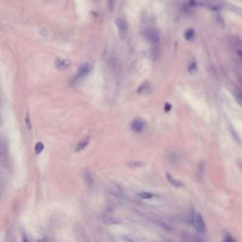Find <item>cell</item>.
I'll use <instances>...</instances> for the list:
<instances>
[{
  "label": "cell",
  "mask_w": 242,
  "mask_h": 242,
  "mask_svg": "<svg viewBox=\"0 0 242 242\" xmlns=\"http://www.w3.org/2000/svg\"><path fill=\"white\" fill-rule=\"evenodd\" d=\"M192 223L193 226L195 228V230L200 233V234H203L206 231V225L205 222L203 220L202 216L200 213H195L192 217Z\"/></svg>",
  "instance_id": "6da1fadb"
},
{
  "label": "cell",
  "mask_w": 242,
  "mask_h": 242,
  "mask_svg": "<svg viewBox=\"0 0 242 242\" xmlns=\"http://www.w3.org/2000/svg\"><path fill=\"white\" fill-rule=\"evenodd\" d=\"M144 128H145V120L140 117L135 118L131 124V129L135 133H141L143 132Z\"/></svg>",
  "instance_id": "7a4b0ae2"
},
{
  "label": "cell",
  "mask_w": 242,
  "mask_h": 242,
  "mask_svg": "<svg viewBox=\"0 0 242 242\" xmlns=\"http://www.w3.org/2000/svg\"><path fill=\"white\" fill-rule=\"evenodd\" d=\"M92 71V65L90 63H83L81 64L80 67H79V70H78V73H77V78L79 79H81V78H84L86 77L90 72Z\"/></svg>",
  "instance_id": "3957f363"
},
{
  "label": "cell",
  "mask_w": 242,
  "mask_h": 242,
  "mask_svg": "<svg viewBox=\"0 0 242 242\" xmlns=\"http://www.w3.org/2000/svg\"><path fill=\"white\" fill-rule=\"evenodd\" d=\"M137 93H138L139 95H142V96L150 95L151 93H152V86H151V84L149 81L143 82V83L138 87Z\"/></svg>",
  "instance_id": "277c9868"
},
{
  "label": "cell",
  "mask_w": 242,
  "mask_h": 242,
  "mask_svg": "<svg viewBox=\"0 0 242 242\" xmlns=\"http://www.w3.org/2000/svg\"><path fill=\"white\" fill-rule=\"evenodd\" d=\"M70 65H71V62L65 59H59L55 63V66L59 70H66L67 68L70 67Z\"/></svg>",
  "instance_id": "5b68a950"
},
{
  "label": "cell",
  "mask_w": 242,
  "mask_h": 242,
  "mask_svg": "<svg viewBox=\"0 0 242 242\" xmlns=\"http://www.w3.org/2000/svg\"><path fill=\"white\" fill-rule=\"evenodd\" d=\"M166 178L168 179V183H169L172 186H174V187H176V188H182V187H184V184L183 182L178 181V180H176L175 178H173V177L170 175V173H169V172H167V173H166Z\"/></svg>",
  "instance_id": "8992f818"
},
{
  "label": "cell",
  "mask_w": 242,
  "mask_h": 242,
  "mask_svg": "<svg viewBox=\"0 0 242 242\" xmlns=\"http://www.w3.org/2000/svg\"><path fill=\"white\" fill-rule=\"evenodd\" d=\"M88 144H89V137L87 136V137L81 139V140L77 144V146H76V148H75V151H76V152H80V151H83V150L88 146Z\"/></svg>",
  "instance_id": "52a82bcc"
},
{
  "label": "cell",
  "mask_w": 242,
  "mask_h": 242,
  "mask_svg": "<svg viewBox=\"0 0 242 242\" xmlns=\"http://www.w3.org/2000/svg\"><path fill=\"white\" fill-rule=\"evenodd\" d=\"M188 72L191 76H195L198 73V65L196 63H192L188 67Z\"/></svg>",
  "instance_id": "ba28073f"
},
{
  "label": "cell",
  "mask_w": 242,
  "mask_h": 242,
  "mask_svg": "<svg viewBox=\"0 0 242 242\" xmlns=\"http://www.w3.org/2000/svg\"><path fill=\"white\" fill-rule=\"evenodd\" d=\"M83 177H84L85 182H86L88 184H93V183H94V179H93V176H92V174H91L90 172L85 171V172H84V174H83Z\"/></svg>",
  "instance_id": "9c48e42d"
},
{
  "label": "cell",
  "mask_w": 242,
  "mask_h": 242,
  "mask_svg": "<svg viewBox=\"0 0 242 242\" xmlns=\"http://www.w3.org/2000/svg\"><path fill=\"white\" fill-rule=\"evenodd\" d=\"M139 197L142 198V199H145V200H148V199H151L154 197V194L152 193H150V192H142L139 194Z\"/></svg>",
  "instance_id": "30bf717a"
},
{
  "label": "cell",
  "mask_w": 242,
  "mask_h": 242,
  "mask_svg": "<svg viewBox=\"0 0 242 242\" xmlns=\"http://www.w3.org/2000/svg\"><path fill=\"white\" fill-rule=\"evenodd\" d=\"M44 150V144L42 142H37L36 145H35V151L37 154L41 153Z\"/></svg>",
  "instance_id": "8fae6325"
},
{
  "label": "cell",
  "mask_w": 242,
  "mask_h": 242,
  "mask_svg": "<svg viewBox=\"0 0 242 242\" xmlns=\"http://www.w3.org/2000/svg\"><path fill=\"white\" fill-rule=\"evenodd\" d=\"M142 166H144V163H142V162L134 161V162L128 163V167H130V168H139V167H142Z\"/></svg>",
  "instance_id": "7c38bea8"
},
{
  "label": "cell",
  "mask_w": 242,
  "mask_h": 242,
  "mask_svg": "<svg viewBox=\"0 0 242 242\" xmlns=\"http://www.w3.org/2000/svg\"><path fill=\"white\" fill-rule=\"evenodd\" d=\"M26 125H27V128H28L29 130L31 129V123H30V119L29 113H27V115H26Z\"/></svg>",
  "instance_id": "4fadbf2b"
},
{
  "label": "cell",
  "mask_w": 242,
  "mask_h": 242,
  "mask_svg": "<svg viewBox=\"0 0 242 242\" xmlns=\"http://www.w3.org/2000/svg\"><path fill=\"white\" fill-rule=\"evenodd\" d=\"M171 108H172V106H171V104H170V103H168V102L165 103V107H164V111H165V113H168V112L171 110Z\"/></svg>",
  "instance_id": "5bb4252c"
}]
</instances>
